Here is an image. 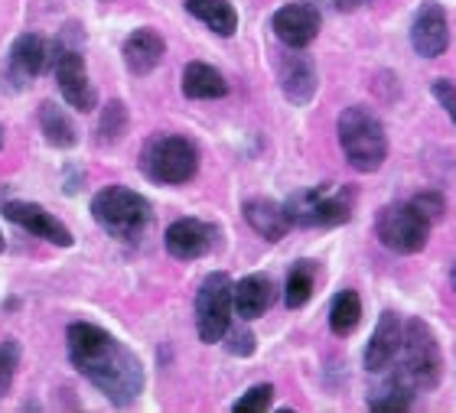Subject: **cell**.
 <instances>
[{"mask_svg":"<svg viewBox=\"0 0 456 413\" xmlns=\"http://www.w3.org/2000/svg\"><path fill=\"white\" fill-rule=\"evenodd\" d=\"M69 361L114 407H131L143 394L147 375L141 358L95 322H72L66 332Z\"/></svg>","mask_w":456,"mask_h":413,"instance_id":"6da1fadb","label":"cell"},{"mask_svg":"<svg viewBox=\"0 0 456 413\" xmlns=\"http://www.w3.org/2000/svg\"><path fill=\"white\" fill-rule=\"evenodd\" d=\"M336 137H339L342 157L355 173H379L388 160V134L385 124L362 104H352L336 121Z\"/></svg>","mask_w":456,"mask_h":413,"instance_id":"7a4b0ae2","label":"cell"},{"mask_svg":"<svg viewBox=\"0 0 456 413\" xmlns=\"http://www.w3.org/2000/svg\"><path fill=\"white\" fill-rule=\"evenodd\" d=\"M395 377L404 381L411 391H434L444 377V352L424 320L404 322V342L395 358Z\"/></svg>","mask_w":456,"mask_h":413,"instance_id":"3957f363","label":"cell"},{"mask_svg":"<svg viewBox=\"0 0 456 413\" xmlns=\"http://www.w3.org/2000/svg\"><path fill=\"white\" fill-rule=\"evenodd\" d=\"M141 173L157 186H183L200 173V147L183 134H153L141 147Z\"/></svg>","mask_w":456,"mask_h":413,"instance_id":"277c9868","label":"cell"},{"mask_svg":"<svg viewBox=\"0 0 456 413\" xmlns=\"http://www.w3.org/2000/svg\"><path fill=\"white\" fill-rule=\"evenodd\" d=\"M92 218L118 241H137L153 218L151 202L127 186H105L92 196Z\"/></svg>","mask_w":456,"mask_h":413,"instance_id":"5b68a950","label":"cell"},{"mask_svg":"<svg viewBox=\"0 0 456 413\" xmlns=\"http://www.w3.org/2000/svg\"><path fill=\"white\" fill-rule=\"evenodd\" d=\"M287 218L294 228H336L346 225L355 212V189L352 186H310L300 189L284 202Z\"/></svg>","mask_w":456,"mask_h":413,"instance_id":"8992f818","label":"cell"},{"mask_svg":"<svg viewBox=\"0 0 456 413\" xmlns=\"http://www.w3.org/2000/svg\"><path fill=\"white\" fill-rule=\"evenodd\" d=\"M235 316V280L216 271L196 290V332L206 345L222 342Z\"/></svg>","mask_w":456,"mask_h":413,"instance_id":"52a82bcc","label":"cell"},{"mask_svg":"<svg viewBox=\"0 0 456 413\" xmlns=\"http://www.w3.org/2000/svg\"><path fill=\"white\" fill-rule=\"evenodd\" d=\"M375 235L388 251L395 254H418L428 247L430 222L418 212L414 202H391L381 208L375 222Z\"/></svg>","mask_w":456,"mask_h":413,"instance_id":"ba28073f","label":"cell"},{"mask_svg":"<svg viewBox=\"0 0 456 413\" xmlns=\"http://www.w3.org/2000/svg\"><path fill=\"white\" fill-rule=\"evenodd\" d=\"M46 62H49L46 39L37 36V33H20V36L13 39V46L7 49V59H4L0 88L7 94L27 92L29 82L46 69Z\"/></svg>","mask_w":456,"mask_h":413,"instance_id":"9c48e42d","label":"cell"},{"mask_svg":"<svg viewBox=\"0 0 456 413\" xmlns=\"http://www.w3.org/2000/svg\"><path fill=\"white\" fill-rule=\"evenodd\" d=\"M56 85H59V94L66 98L69 108H76V111L88 114L98 108V92L92 78H88V69H86V59L78 49H62L56 53Z\"/></svg>","mask_w":456,"mask_h":413,"instance_id":"30bf717a","label":"cell"},{"mask_svg":"<svg viewBox=\"0 0 456 413\" xmlns=\"http://www.w3.org/2000/svg\"><path fill=\"white\" fill-rule=\"evenodd\" d=\"M4 218H7V222H13L17 228H23L27 235L43 238V241H49V245H56V247H72V245H76L72 231H69V228L62 225L53 212H46L43 206H37V202L10 198V202H4Z\"/></svg>","mask_w":456,"mask_h":413,"instance_id":"8fae6325","label":"cell"},{"mask_svg":"<svg viewBox=\"0 0 456 413\" xmlns=\"http://www.w3.org/2000/svg\"><path fill=\"white\" fill-rule=\"evenodd\" d=\"M320 27H323V13H320L314 4H306V0L284 4V7L274 13V20H271L274 36L281 39L287 49H306L320 36Z\"/></svg>","mask_w":456,"mask_h":413,"instance_id":"7c38bea8","label":"cell"},{"mask_svg":"<svg viewBox=\"0 0 456 413\" xmlns=\"http://www.w3.org/2000/svg\"><path fill=\"white\" fill-rule=\"evenodd\" d=\"M163 245L176 261H200L219 245V228L202 222V218H180L167 228Z\"/></svg>","mask_w":456,"mask_h":413,"instance_id":"4fadbf2b","label":"cell"},{"mask_svg":"<svg viewBox=\"0 0 456 413\" xmlns=\"http://www.w3.org/2000/svg\"><path fill=\"white\" fill-rule=\"evenodd\" d=\"M411 46L424 59H437L447 53L450 23H447V10L440 7V4L430 0V4H424L414 13V20H411Z\"/></svg>","mask_w":456,"mask_h":413,"instance_id":"5bb4252c","label":"cell"},{"mask_svg":"<svg viewBox=\"0 0 456 413\" xmlns=\"http://www.w3.org/2000/svg\"><path fill=\"white\" fill-rule=\"evenodd\" d=\"M277 82H281V92H284V98L290 104H310L316 94V66L314 59L304 56L300 49H290V53H284L281 56V62H277Z\"/></svg>","mask_w":456,"mask_h":413,"instance_id":"9a60e30c","label":"cell"},{"mask_svg":"<svg viewBox=\"0 0 456 413\" xmlns=\"http://www.w3.org/2000/svg\"><path fill=\"white\" fill-rule=\"evenodd\" d=\"M401 342H404V320L391 310L381 312L379 326H375L369 345H365V358H362V361H365V371H371V375L388 371L401 352Z\"/></svg>","mask_w":456,"mask_h":413,"instance_id":"2e32d148","label":"cell"},{"mask_svg":"<svg viewBox=\"0 0 456 413\" xmlns=\"http://www.w3.org/2000/svg\"><path fill=\"white\" fill-rule=\"evenodd\" d=\"M163 56H167V43L153 27L134 29L121 46V59L131 76H151L153 69L163 62Z\"/></svg>","mask_w":456,"mask_h":413,"instance_id":"e0dca14e","label":"cell"},{"mask_svg":"<svg viewBox=\"0 0 456 413\" xmlns=\"http://www.w3.org/2000/svg\"><path fill=\"white\" fill-rule=\"evenodd\" d=\"M274 303V280L267 273H248L235 283V316L245 322L261 320Z\"/></svg>","mask_w":456,"mask_h":413,"instance_id":"ac0fdd59","label":"cell"},{"mask_svg":"<svg viewBox=\"0 0 456 413\" xmlns=\"http://www.w3.org/2000/svg\"><path fill=\"white\" fill-rule=\"evenodd\" d=\"M241 212H245L248 225L255 228L265 241H281L294 228L290 218H287V208L271 202V198H248L245 206H241Z\"/></svg>","mask_w":456,"mask_h":413,"instance_id":"d6986e66","label":"cell"},{"mask_svg":"<svg viewBox=\"0 0 456 413\" xmlns=\"http://www.w3.org/2000/svg\"><path fill=\"white\" fill-rule=\"evenodd\" d=\"M183 94L192 101H212V98H225L228 82L219 69L206 66V62H190L183 69Z\"/></svg>","mask_w":456,"mask_h":413,"instance_id":"ffe728a7","label":"cell"},{"mask_svg":"<svg viewBox=\"0 0 456 413\" xmlns=\"http://www.w3.org/2000/svg\"><path fill=\"white\" fill-rule=\"evenodd\" d=\"M39 134H43L49 147H56V150H72L78 143V127L56 101L39 104Z\"/></svg>","mask_w":456,"mask_h":413,"instance_id":"44dd1931","label":"cell"},{"mask_svg":"<svg viewBox=\"0 0 456 413\" xmlns=\"http://www.w3.org/2000/svg\"><path fill=\"white\" fill-rule=\"evenodd\" d=\"M186 13L216 33V36H235L238 10L228 0H186Z\"/></svg>","mask_w":456,"mask_h":413,"instance_id":"7402d4cb","label":"cell"},{"mask_svg":"<svg viewBox=\"0 0 456 413\" xmlns=\"http://www.w3.org/2000/svg\"><path fill=\"white\" fill-rule=\"evenodd\" d=\"M316 290V263L314 261H297L287 273V283H284V303L287 310H300L310 303Z\"/></svg>","mask_w":456,"mask_h":413,"instance_id":"603a6c76","label":"cell"},{"mask_svg":"<svg viewBox=\"0 0 456 413\" xmlns=\"http://www.w3.org/2000/svg\"><path fill=\"white\" fill-rule=\"evenodd\" d=\"M362 322V300L355 290H339L333 296V306H330V329L339 338L352 336Z\"/></svg>","mask_w":456,"mask_h":413,"instance_id":"cb8c5ba5","label":"cell"},{"mask_svg":"<svg viewBox=\"0 0 456 413\" xmlns=\"http://www.w3.org/2000/svg\"><path fill=\"white\" fill-rule=\"evenodd\" d=\"M131 127V114H127V104L124 101H108L102 108V117H98L95 127V141L102 147H114V143L124 141V134Z\"/></svg>","mask_w":456,"mask_h":413,"instance_id":"d4e9b609","label":"cell"},{"mask_svg":"<svg viewBox=\"0 0 456 413\" xmlns=\"http://www.w3.org/2000/svg\"><path fill=\"white\" fill-rule=\"evenodd\" d=\"M414 394L418 391H411L404 381L391 375L388 385L375 391V397H369V410H379V413H401V410H411L414 407Z\"/></svg>","mask_w":456,"mask_h":413,"instance_id":"484cf974","label":"cell"},{"mask_svg":"<svg viewBox=\"0 0 456 413\" xmlns=\"http://www.w3.org/2000/svg\"><path fill=\"white\" fill-rule=\"evenodd\" d=\"M271 404H274V385H255L238 397L235 404H232V410L235 413H265V410H271Z\"/></svg>","mask_w":456,"mask_h":413,"instance_id":"4316f807","label":"cell"},{"mask_svg":"<svg viewBox=\"0 0 456 413\" xmlns=\"http://www.w3.org/2000/svg\"><path fill=\"white\" fill-rule=\"evenodd\" d=\"M20 368V342L17 338H4L0 342V397H7V391L13 387Z\"/></svg>","mask_w":456,"mask_h":413,"instance_id":"83f0119b","label":"cell"},{"mask_svg":"<svg viewBox=\"0 0 456 413\" xmlns=\"http://www.w3.org/2000/svg\"><path fill=\"white\" fill-rule=\"evenodd\" d=\"M225 348L232 352V355H238V358H251L255 355V348H257V338H255V332L251 329H245V326H228V332H225Z\"/></svg>","mask_w":456,"mask_h":413,"instance_id":"f1b7e54d","label":"cell"},{"mask_svg":"<svg viewBox=\"0 0 456 413\" xmlns=\"http://www.w3.org/2000/svg\"><path fill=\"white\" fill-rule=\"evenodd\" d=\"M411 202L418 206V212L428 218L430 225H434V222H440V218H444V212H447V202H444V196H440V192H420V196H414Z\"/></svg>","mask_w":456,"mask_h":413,"instance_id":"f546056e","label":"cell"},{"mask_svg":"<svg viewBox=\"0 0 456 413\" xmlns=\"http://www.w3.org/2000/svg\"><path fill=\"white\" fill-rule=\"evenodd\" d=\"M430 92H434V98H437L447 111H453L456 108V85L450 82V78H437V82L430 85Z\"/></svg>","mask_w":456,"mask_h":413,"instance_id":"4dcf8cb0","label":"cell"},{"mask_svg":"<svg viewBox=\"0 0 456 413\" xmlns=\"http://www.w3.org/2000/svg\"><path fill=\"white\" fill-rule=\"evenodd\" d=\"M333 4L342 13H352V10H362V7H369V4H375V0H333Z\"/></svg>","mask_w":456,"mask_h":413,"instance_id":"1f68e13d","label":"cell"},{"mask_svg":"<svg viewBox=\"0 0 456 413\" xmlns=\"http://www.w3.org/2000/svg\"><path fill=\"white\" fill-rule=\"evenodd\" d=\"M4 141H7V131H4V124H0V147H4Z\"/></svg>","mask_w":456,"mask_h":413,"instance_id":"d6a6232c","label":"cell"},{"mask_svg":"<svg viewBox=\"0 0 456 413\" xmlns=\"http://www.w3.org/2000/svg\"><path fill=\"white\" fill-rule=\"evenodd\" d=\"M4 247H7V241H4V231H0V254H4Z\"/></svg>","mask_w":456,"mask_h":413,"instance_id":"836d02e7","label":"cell"},{"mask_svg":"<svg viewBox=\"0 0 456 413\" xmlns=\"http://www.w3.org/2000/svg\"><path fill=\"white\" fill-rule=\"evenodd\" d=\"M450 117H453V124H456V108H453V111H450Z\"/></svg>","mask_w":456,"mask_h":413,"instance_id":"e575fe53","label":"cell"},{"mask_svg":"<svg viewBox=\"0 0 456 413\" xmlns=\"http://www.w3.org/2000/svg\"><path fill=\"white\" fill-rule=\"evenodd\" d=\"M453 287H456V263H453Z\"/></svg>","mask_w":456,"mask_h":413,"instance_id":"d590c367","label":"cell"}]
</instances>
